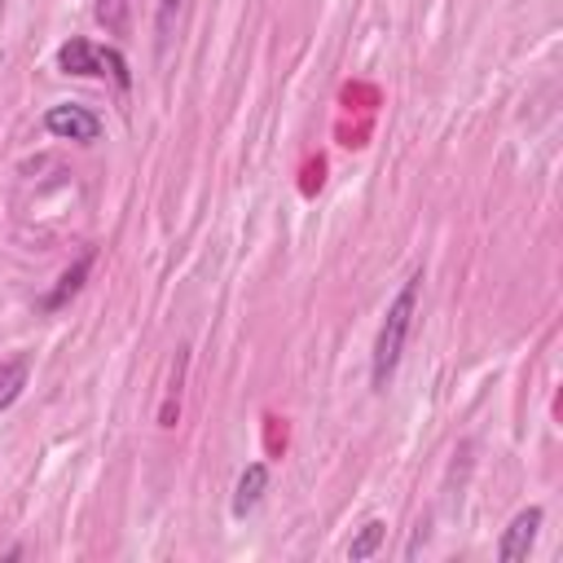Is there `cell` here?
<instances>
[{"mask_svg":"<svg viewBox=\"0 0 563 563\" xmlns=\"http://www.w3.org/2000/svg\"><path fill=\"white\" fill-rule=\"evenodd\" d=\"M418 299H422V268H413L400 290L391 295L383 321H378V334H374V352H369V387L374 391H387L396 369H400V356L409 347V334H413V321H418Z\"/></svg>","mask_w":563,"mask_h":563,"instance_id":"obj_1","label":"cell"},{"mask_svg":"<svg viewBox=\"0 0 563 563\" xmlns=\"http://www.w3.org/2000/svg\"><path fill=\"white\" fill-rule=\"evenodd\" d=\"M57 70L62 75H79V79H97V75H110L123 92L132 88V66L119 48H106V44H92L84 35H70L62 48H57Z\"/></svg>","mask_w":563,"mask_h":563,"instance_id":"obj_2","label":"cell"},{"mask_svg":"<svg viewBox=\"0 0 563 563\" xmlns=\"http://www.w3.org/2000/svg\"><path fill=\"white\" fill-rule=\"evenodd\" d=\"M44 128H48V136H57V141L92 145V141H101V128H106V123H101L88 106H79V101H57V106L44 110Z\"/></svg>","mask_w":563,"mask_h":563,"instance_id":"obj_3","label":"cell"},{"mask_svg":"<svg viewBox=\"0 0 563 563\" xmlns=\"http://www.w3.org/2000/svg\"><path fill=\"white\" fill-rule=\"evenodd\" d=\"M541 523H545V510H541V506H523V510L501 528V537H497V559H501V563L528 559V550L537 545Z\"/></svg>","mask_w":563,"mask_h":563,"instance_id":"obj_4","label":"cell"},{"mask_svg":"<svg viewBox=\"0 0 563 563\" xmlns=\"http://www.w3.org/2000/svg\"><path fill=\"white\" fill-rule=\"evenodd\" d=\"M92 264H97V251H84V255H79V260H75V264H70V268L57 277V286H53V290L40 299V312H57V308H66V303H70V299L84 290V282H88Z\"/></svg>","mask_w":563,"mask_h":563,"instance_id":"obj_5","label":"cell"},{"mask_svg":"<svg viewBox=\"0 0 563 563\" xmlns=\"http://www.w3.org/2000/svg\"><path fill=\"white\" fill-rule=\"evenodd\" d=\"M264 493H268V466L264 462H246L242 475H238V484H233V501H229L233 519H246L264 501Z\"/></svg>","mask_w":563,"mask_h":563,"instance_id":"obj_6","label":"cell"},{"mask_svg":"<svg viewBox=\"0 0 563 563\" xmlns=\"http://www.w3.org/2000/svg\"><path fill=\"white\" fill-rule=\"evenodd\" d=\"M26 383H31V352H13V356H4V361H0V413L13 409V405L22 400Z\"/></svg>","mask_w":563,"mask_h":563,"instance_id":"obj_7","label":"cell"},{"mask_svg":"<svg viewBox=\"0 0 563 563\" xmlns=\"http://www.w3.org/2000/svg\"><path fill=\"white\" fill-rule=\"evenodd\" d=\"M180 13H185V0H158L154 4V53L158 57H167L176 26H180Z\"/></svg>","mask_w":563,"mask_h":563,"instance_id":"obj_8","label":"cell"},{"mask_svg":"<svg viewBox=\"0 0 563 563\" xmlns=\"http://www.w3.org/2000/svg\"><path fill=\"white\" fill-rule=\"evenodd\" d=\"M387 541V523L383 519H365L361 523V532L347 541V559L352 563H361V559H369V554H378V545Z\"/></svg>","mask_w":563,"mask_h":563,"instance_id":"obj_9","label":"cell"},{"mask_svg":"<svg viewBox=\"0 0 563 563\" xmlns=\"http://www.w3.org/2000/svg\"><path fill=\"white\" fill-rule=\"evenodd\" d=\"M185 361H189V352L180 347V356H176V374H172V383H167V396H163V409H158V427H176V418H180V374H185Z\"/></svg>","mask_w":563,"mask_h":563,"instance_id":"obj_10","label":"cell"},{"mask_svg":"<svg viewBox=\"0 0 563 563\" xmlns=\"http://www.w3.org/2000/svg\"><path fill=\"white\" fill-rule=\"evenodd\" d=\"M128 9H132V0H97V22L110 35H123L128 31Z\"/></svg>","mask_w":563,"mask_h":563,"instance_id":"obj_11","label":"cell"}]
</instances>
